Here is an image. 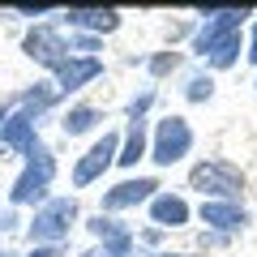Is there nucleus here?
Returning a JSON list of instances; mask_svg holds the SVG:
<instances>
[{
	"label": "nucleus",
	"instance_id": "f8f14e48",
	"mask_svg": "<svg viewBox=\"0 0 257 257\" xmlns=\"http://www.w3.org/2000/svg\"><path fill=\"white\" fill-rule=\"evenodd\" d=\"M103 73V64L94 60V56H82V60H64L60 69H56V77H60V90H77L82 82H90V77Z\"/></svg>",
	"mask_w": 257,
	"mask_h": 257
},
{
	"label": "nucleus",
	"instance_id": "f257e3e1",
	"mask_svg": "<svg viewBox=\"0 0 257 257\" xmlns=\"http://www.w3.org/2000/svg\"><path fill=\"white\" fill-rule=\"evenodd\" d=\"M73 219H77V202L73 197H56V202H47L43 210L35 214L30 240H39V244H60V240L69 236V223Z\"/></svg>",
	"mask_w": 257,
	"mask_h": 257
},
{
	"label": "nucleus",
	"instance_id": "ddd939ff",
	"mask_svg": "<svg viewBox=\"0 0 257 257\" xmlns=\"http://www.w3.org/2000/svg\"><path fill=\"white\" fill-rule=\"evenodd\" d=\"M64 18H69V26L103 30V35H107V30H116V26H120V13H116V9H69V13H64Z\"/></svg>",
	"mask_w": 257,
	"mask_h": 257
},
{
	"label": "nucleus",
	"instance_id": "20e7f679",
	"mask_svg": "<svg viewBox=\"0 0 257 257\" xmlns=\"http://www.w3.org/2000/svg\"><path fill=\"white\" fill-rule=\"evenodd\" d=\"M189 146H193V128L184 124L180 116H167V120H159V133H155V163H176V159H184L189 155Z\"/></svg>",
	"mask_w": 257,
	"mask_h": 257
},
{
	"label": "nucleus",
	"instance_id": "6e6552de",
	"mask_svg": "<svg viewBox=\"0 0 257 257\" xmlns=\"http://www.w3.org/2000/svg\"><path fill=\"white\" fill-rule=\"evenodd\" d=\"M155 180H124L116 189L103 193V210H124V206H138V202H155Z\"/></svg>",
	"mask_w": 257,
	"mask_h": 257
},
{
	"label": "nucleus",
	"instance_id": "4be33fe9",
	"mask_svg": "<svg viewBox=\"0 0 257 257\" xmlns=\"http://www.w3.org/2000/svg\"><path fill=\"white\" fill-rule=\"evenodd\" d=\"M0 133H5V111H0Z\"/></svg>",
	"mask_w": 257,
	"mask_h": 257
},
{
	"label": "nucleus",
	"instance_id": "412c9836",
	"mask_svg": "<svg viewBox=\"0 0 257 257\" xmlns=\"http://www.w3.org/2000/svg\"><path fill=\"white\" fill-rule=\"evenodd\" d=\"M82 257H107V253H99V248H94V253H82Z\"/></svg>",
	"mask_w": 257,
	"mask_h": 257
},
{
	"label": "nucleus",
	"instance_id": "6ab92c4d",
	"mask_svg": "<svg viewBox=\"0 0 257 257\" xmlns=\"http://www.w3.org/2000/svg\"><path fill=\"white\" fill-rule=\"evenodd\" d=\"M30 257H60V253H56V244H43V248H30Z\"/></svg>",
	"mask_w": 257,
	"mask_h": 257
},
{
	"label": "nucleus",
	"instance_id": "2eb2a0df",
	"mask_svg": "<svg viewBox=\"0 0 257 257\" xmlns=\"http://www.w3.org/2000/svg\"><path fill=\"white\" fill-rule=\"evenodd\" d=\"M94 120H99V111H94V107H73L60 124H64V133H69V138H77V133H86Z\"/></svg>",
	"mask_w": 257,
	"mask_h": 257
},
{
	"label": "nucleus",
	"instance_id": "4468645a",
	"mask_svg": "<svg viewBox=\"0 0 257 257\" xmlns=\"http://www.w3.org/2000/svg\"><path fill=\"white\" fill-rule=\"evenodd\" d=\"M150 219L163 223V227H180V223L189 219V206H184V197L163 193V197H155V202H150Z\"/></svg>",
	"mask_w": 257,
	"mask_h": 257
},
{
	"label": "nucleus",
	"instance_id": "f03ea898",
	"mask_svg": "<svg viewBox=\"0 0 257 257\" xmlns=\"http://www.w3.org/2000/svg\"><path fill=\"white\" fill-rule=\"evenodd\" d=\"M52 172H56V163H52V155H47L43 146H35L26 155V172L18 176V184H13V202H39V197H43L47 193V184H52Z\"/></svg>",
	"mask_w": 257,
	"mask_h": 257
},
{
	"label": "nucleus",
	"instance_id": "423d86ee",
	"mask_svg": "<svg viewBox=\"0 0 257 257\" xmlns=\"http://www.w3.org/2000/svg\"><path fill=\"white\" fill-rule=\"evenodd\" d=\"M244 18H248L244 9H219V13H210V22L197 30V39H193V47H197V52H214L223 39L236 35V26H240Z\"/></svg>",
	"mask_w": 257,
	"mask_h": 257
},
{
	"label": "nucleus",
	"instance_id": "5701e85b",
	"mask_svg": "<svg viewBox=\"0 0 257 257\" xmlns=\"http://www.w3.org/2000/svg\"><path fill=\"white\" fill-rule=\"evenodd\" d=\"M155 257H176V253H155Z\"/></svg>",
	"mask_w": 257,
	"mask_h": 257
},
{
	"label": "nucleus",
	"instance_id": "a211bd4d",
	"mask_svg": "<svg viewBox=\"0 0 257 257\" xmlns=\"http://www.w3.org/2000/svg\"><path fill=\"white\" fill-rule=\"evenodd\" d=\"M210 77H193V82H189V99L193 103H202V99H210Z\"/></svg>",
	"mask_w": 257,
	"mask_h": 257
},
{
	"label": "nucleus",
	"instance_id": "f3484780",
	"mask_svg": "<svg viewBox=\"0 0 257 257\" xmlns=\"http://www.w3.org/2000/svg\"><path fill=\"white\" fill-rule=\"evenodd\" d=\"M236 52H240V35H231V39H223V43L210 52V64L214 69H227V64L236 60Z\"/></svg>",
	"mask_w": 257,
	"mask_h": 257
},
{
	"label": "nucleus",
	"instance_id": "0eeeda50",
	"mask_svg": "<svg viewBox=\"0 0 257 257\" xmlns=\"http://www.w3.org/2000/svg\"><path fill=\"white\" fill-rule=\"evenodd\" d=\"M26 52L35 56L39 64H47V69H60V64H64V52H69V47L60 43V35H56V30L39 26V30H30V35H26Z\"/></svg>",
	"mask_w": 257,
	"mask_h": 257
},
{
	"label": "nucleus",
	"instance_id": "39448f33",
	"mask_svg": "<svg viewBox=\"0 0 257 257\" xmlns=\"http://www.w3.org/2000/svg\"><path fill=\"white\" fill-rule=\"evenodd\" d=\"M116 150H120V138H116V133H103V142H94V146L86 150V159L73 167V184H90V180H99V176L120 159Z\"/></svg>",
	"mask_w": 257,
	"mask_h": 257
},
{
	"label": "nucleus",
	"instance_id": "1a4fd4ad",
	"mask_svg": "<svg viewBox=\"0 0 257 257\" xmlns=\"http://www.w3.org/2000/svg\"><path fill=\"white\" fill-rule=\"evenodd\" d=\"M0 142H5V146H13V150H22V155H30V150L39 146V142H35V116H30V111L9 116V120H5V133H0Z\"/></svg>",
	"mask_w": 257,
	"mask_h": 257
},
{
	"label": "nucleus",
	"instance_id": "9d476101",
	"mask_svg": "<svg viewBox=\"0 0 257 257\" xmlns=\"http://www.w3.org/2000/svg\"><path fill=\"white\" fill-rule=\"evenodd\" d=\"M90 231L103 240V253H107V257H128V248H133V236H128V231L120 227V223L103 219V214L90 223Z\"/></svg>",
	"mask_w": 257,
	"mask_h": 257
},
{
	"label": "nucleus",
	"instance_id": "7ed1b4c3",
	"mask_svg": "<svg viewBox=\"0 0 257 257\" xmlns=\"http://www.w3.org/2000/svg\"><path fill=\"white\" fill-rule=\"evenodd\" d=\"M189 184L202 189V193H214V197H236V193L244 189V176L231 163H197L189 172Z\"/></svg>",
	"mask_w": 257,
	"mask_h": 257
},
{
	"label": "nucleus",
	"instance_id": "9b49d317",
	"mask_svg": "<svg viewBox=\"0 0 257 257\" xmlns=\"http://www.w3.org/2000/svg\"><path fill=\"white\" fill-rule=\"evenodd\" d=\"M202 223H210L219 231H236V227L248 223V214L240 206H231V202H202Z\"/></svg>",
	"mask_w": 257,
	"mask_h": 257
},
{
	"label": "nucleus",
	"instance_id": "dca6fc26",
	"mask_svg": "<svg viewBox=\"0 0 257 257\" xmlns=\"http://www.w3.org/2000/svg\"><path fill=\"white\" fill-rule=\"evenodd\" d=\"M142 150H146V128H142V120H133V133H128V142H124V155L116 159V163H138L142 159Z\"/></svg>",
	"mask_w": 257,
	"mask_h": 257
},
{
	"label": "nucleus",
	"instance_id": "aec40b11",
	"mask_svg": "<svg viewBox=\"0 0 257 257\" xmlns=\"http://www.w3.org/2000/svg\"><path fill=\"white\" fill-rule=\"evenodd\" d=\"M248 60L257 64V26H253V47H248Z\"/></svg>",
	"mask_w": 257,
	"mask_h": 257
}]
</instances>
